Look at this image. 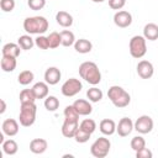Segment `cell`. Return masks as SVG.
<instances>
[{"instance_id":"cell-21","label":"cell","mask_w":158,"mask_h":158,"mask_svg":"<svg viewBox=\"0 0 158 158\" xmlns=\"http://www.w3.org/2000/svg\"><path fill=\"white\" fill-rule=\"evenodd\" d=\"M74 49L80 53V54H86L89 52H91L93 49V43L89 41V40H85V38H79L75 41L74 43Z\"/></svg>"},{"instance_id":"cell-35","label":"cell","mask_w":158,"mask_h":158,"mask_svg":"<svg viewBox=\"0 0 158 158\" xmlns=\"http://www.w3.org/2000/svg\"><path fill=\"white\" fill-rule=\"evenodd\" d=\"M130 144H131V148L135 152H137V151H139V149H142V148L146 147V139L142 136H135L131 139V143Z\"/></svg>"},{"instance_id":"cell-6","label":"cell","mask_w":158,"mask_h":158,"mask_svg":"<svg viewBox=\"0 0 158 158\" xmlns=\"http://www.w3.org/2000/svg\"><path fill=\"white\" fill-rule=\"evenodd\" d=\"M111 148V142L106 137H99L94 141V143L90 147V153L95 158H105Z\"/></svg>"},{"instance_id":"cell-4","label":"cell","mask_w":158,"mask_h":158,"mask_svg":"<svg viewBox=\"0 0 158 158\" xmlns=\"http://www.w3.org/2000/svg\"><path fill=\"white\" fill-rule=\"evenodd\" d=\"M37 106L35 102H22L19 114V122L23 127H30L36 121Z\"/></svg>"},{"instance_id":"cell-2","label":"cell","mask_w":158,"mask_h":158,"mask_svg":"<svg viewBox=\"0 0 158 158\" xmlns=\"http://www.w3.org/2000/svg\"><path fill=\"white\" fill-rule=\"evenodd\" d=\"M23 30L28 35H43L48 30V20L43 16H28L23 20Z\"/></svg>"},{"instance_id":"cell-28","label":"cell","mask_w":158,"mask_h":158,"mask_svg":"<svg viewBox=\"0 0 158 158\" xmlns=\"http://www.w3.org/2000/svg\"><path fill=\"white\" fill-rule=\"evenodd\" d=\"M33 79H35V74L31 70H22L17 77V81L21 85H28L33 81Z\"/></svg>"},{"instance_id":"cell-24","label":"cell","mask_w":158,"mask_h":158,"mask_svg":"<svg viewBox=\"0 0 158 158\" xmlns=\"http://www.w3.org/2000/svg\"><path fill=\"white\" fill-rule=\"evenodd\" d=\"M1 147H2V152L5 154H7V156H15L17 153V151H19V146H17L16 141L11 139V138L4 141L1 143Z\"/></svg>"},{"instance_id":"cell-19","label":"cell","mask_w":158,"mask_h":158,"mask_svg":"<svg viewBox=\"0 0 158 158\" xmlns=\"http://www.w3.org/2000/svg\"><path fill=\"white\" fill-rule=\"evenodd\" d=\"M56 21H57V23L59 26L67 28V27H70L73 25V16L69 12L60 10V11H58L56 14Z\"/></svg>"},{"instance_id":"cell-26","label":"cell","mask_w":158,"mask_h":158,"mask_svg":"<svg viewBox=\"0 0 158 158\" xmlns=\"http://www.w3.org/2000/svg\"><path fill=\"white\" fill-rule=\"evenodd\" d=\"M17 43L21 47V49H23V51H30V49H32L33 46H36L35 44V40L31 37V35L20 36L19 40H17Z\"/></svg>"},{"instance_id":"cell-30","label":"cell","mask_w":158,"mask_h":158,"mask_svg":"<svg viewBox=\"0 0 158 158\" xmlns=\"http://www.w3.org/2000/svg\"><path fill=\"white\" fill-rule=\"evenodd\" d=\"M63 114H64V118H65V120L79 122V116H80V115L78 114V111L75 110V107H74L73 105H68V106H65Z\"/></svg>"},{"instance_id":"cell-38","label":"cell","mask_w":158,"mask_h":158,"mask_svg":"<svg viewBox=\"0 0 158 158\" xmlns=\"http://www.w3.org/2000/svg\"><path fill=\"white\" fill-rule=\"evenodd\" d=\"M15 0H0V7L4 12H11L15 9Z\"/></svg>"},{"instance_id":"cell-7","label":"cell","mask_w":158,"mask_h":158,"mask_svg":"<svg viewBox=\"0 0 158 158\" xmlns=\"http://www.w3.org/2000/svg\"><path fill=\"white\" fill-rule=\"evenodd\" d=\"M81 89H83V84H81V81L79 79H77V78H69V79H67L62 84L60 91H62V94L64 96L72 98V96H75L77 94H79Z\"/></svg>"},{"instance_id":"cell-39","label":"cell","mask_w":158,"mask_h":158,"mask_svg":"<svg viewBox=\"0 0 158 158\" xmlns=\"http://www.w3.org/2000/svg\"><path fill=\"white\" fill-rule=\"evenodd\" d=\"M126 5V0H109V6L112 10H121Z\"/></svg>"},{"instance_id":"cell-27","label":"cell","mask_w":158,"mask_h":158,"mask_svg":"<svg viewBox=\"0 0 158 158\" xmlns=\"http://www.w3.org/2000/svg\"><path fill=\"white\" fill-rule=\"evenodd\" d=\"M102 96H104V94H102L101 89L96 88L95 85H93V88L88 89V91H86V98L89 99L90 102H99L102 99Z\"/></svg>"},{"instance_id":"cell-33","label":"cell","mask_w":158,"mask_h":158,"mask_svg":"<svg viewBox=\"0 0 158 158\" xmlns=\"http://www.w3.org/2000/svg\"><path fill=\"white\" fill-rule=\"evenodd\" d=\"M79 127L83 128L84 131H86V132H89V133L93 135V133L95 132V130H96V122H95L93 118H84V120L80 122Z\"/></svg>"},{"instance_id":"cell-22","label":"cell","mask_w":158,"mask_h":158,"mask_svg":"<svg viewBox=\"0 0 158 158\" xmlns=\"http://www.w3.org/2000/svg\"><path fill=\"white\" fill-rule=\"evenodd\" d=\"M32 90L36 95V99H46L48 96L49 89H48V84L46 81H38L32 86Z\"/></svg>"},{"instance_id":"cell-34","label":"cell","mask_w":158,"mask_h":158,"mask_svg":"<svg viewBox=\"0 0 158 158\" xmlns=\"http://www.w3.org/2000/svg\"><path fill=\"white\" fill-rule=\"evenodd\" d=\"M90 136H91V133H89V132L84 131L83 128L78 127V130H77V132H75V135H74L73 138H74L75 142H78V143H85V142L89 141Z\"/></svg>"},{"instance_id":"cell-9","label":"cell","mask_w":158,"mask_h":158,"mask_svg":"<svg viewBox=\"0 0 158 158\" xmlns=\"http://www.w3.org/2000/svg\"><path fill=\"white\" fill-rule=\"evenodd\" d=\"M114 23L120 28H126L132 23V15L126 10H118L114 15Z\"/></svg>"},{"instance_id":"cell-20","label":"cell","mask_w":158,"mask_h":158,"mask_svg":"<svg viewBox=\"0 0 158 158\" xmlns=\"http://www.w3.org/2000/svg\"><path fill=\"white\" fill-rule=\"evenodd\" d=\"M143 37L148 41H157L158 40V25L149 22L143 27Z\"/></svg>"},{"instance_id":"cell-5","label":"cell","mask_w":158,"mask_h":158,"mask_svg":"<svg viewBox=\"0 0 158 158\" xmlns=\"http://www.w3.org/2000/svg\"><path fill=\"white\" fill-rule=\"evenodd\" d=\"M128 49H130V54L136 58V59H141L142 57L146 56L147 53V40L141 36V35H136L130 40L128 43Z\"/></svg>"},{"instance_id":"cell-25","label":"cell","mask_w":158,"mask_h":158,"mask_svg":"<svg viewBox=\"0 0 158 158\" xmlns=\"http://www.w3.org/2000/svg\"><path fill=\"white\" fill-rule=\"evenodd\" d=\"M59 33H60V38H62V46H64V47L74 46L77 40H75L74 33L70 30H63Z\"/></svg>"},{"instance_id":"cell-29","label":"cell","mask_w":158,"mask_h":158,"mask_svg":"<svg viewBox=\"0 0 158 158\" xmlns=\"http://www.w3.org/2000/svg\"><path fill=\"white\" fill-rule=\"evenodd\" d=\"M44 107L49 112L56 111L59 107V100H58V98H56L54 95H48L44 99Z\"/></svg>"},{"instance_id":"cell-11","label":"cell","mask_w":158,"mask_h":158,"mask_svg":"<svg viewBox=\"0 0 158 158\" xmlns=\"http://www.w3.org/2000/svg\"><path fill=\"white\" fill-rule=\"evenodd\" d=\"M133 130H135L133 122H132V120L130 117H122L118 121V123L116 125V132L121 137H127Z\"/></svg>"},{"instance_id":"cell-17","label":"cell","mask_w":158,"mask_h":158,"mask_svg":"<svg viewBox=\"0 0 158 158\" xmlns=\"http://www.w3.org/2000/svg\"><path fill=\"white\" fill-rule=\"evenodd\" d=\"M99 130L105 136H111L116 132V123L111 118H104L99 123Z\"/></svg>"},{"instance_id":"cell-13","label":"cell","mask_w":158,"mask_h":158,"mask_svg":"<svg viewBox=\"0 0 158 158\" xmlns=\"http://www.w3.org/2000/svg\"><path fill=\"white\" fill-rule=\"evenodd\" d=\"M62 78V73L57 67H48L44 72V81L48 85H56L59 83Z\"/></svg>"},{"instance_id":"cell-1","label":"cell","mask_w":158,"mask_h":158,"mask_svg":"<svg viewBox=\"0 0 158 158\" xmlns=\"http://www.w3.org/2000/svg\"><path fill=\"white\" fill-rule=\"evenodd\" d=\"M79 75L90 85H98L101 81V72L96 63L86 60L79 65Z\"/></svg>"},{"instance_id":"cell-15","label":"cell","mask_w":158,"mask_h":158,"mask_svg":"<svg viewBox=\"0 0 158 158\" xmlns=\"http://www.w3.org/2000/svg\"><path fill=\"white\" fill-rule=\"evenodd\" d=\"M48 142L44 138H33L30 142V151L33 154H42L47 151Z\"/></svg>"},{"instance_id":"cell-12","label":"cell","mask_w":158,"mask_h":158,"mask_svg":"<svg viewBox=\"0 0 158 158\" xmlns=\"http://www.w3.org/2000/svg\"><path fill=\"white\" fill-rule=\"evenodd\" d=\"M1 130L6 136L14 137L19 133L20 126H19V122L15 118H6V120H4L2 125H1Z\"/></svg>"},{"instance_id":"cell-10","label":"cell","mask_w":158,"mask_h":158,"mask_svg":"<svg viewBox=\"0 0 158 158\" xmlns=\"http://www.w3.org/2000/svg\"><path fill=\"white\" fill-rule=\"evenodd\" d=\"M136 70H137L138 77H141L142 79H149L154 74L153 64L149 60H146V59H142V60L138 62V64L136 67Z\"/></svg>"},{"instance_id":"cell-14","label":"cell","mask_w":158,"mask_h":158,"mask_svg":"<svg viewBox=\"0 0 158 158\" xmlns=\"http://www.w3.org/2000/svg\"><path fill=\"white\" fill-rule=\"evenodd\" d=\"M73 106L75 107V110L78 111V114L80 116H88L93 112V106L89 102V100L85 99H78L73 102Z\"/></svg>"},{"instance_id":"cell-16","label":"cell","mask_w":158,"mask_h":158,"mask_svg":"<svg viewBox=\"0 0 158 158\" xmlns=\"http://www.w3.org/2000/svg\"><path fill=\"white\" fill-rule=\"evenodd\" d=\"M79 127V122H75V121H69V120H65L64 118V122L62 125V135L67 138H73L77 130Z\"/></svg>"},{"instance_id":"cell-41","label":"cell","mask_w":158,"mask_h":158,"mask_svg":"<svg viewBox=\"0 0 158 158\" xmlns=\"http://www.w3.org/2000/svg\"><path fill=\"white\" fill-rule=\"evenodd\" d=\"M0 102H1V109H0V114H4L5 111H6V104H5V100H0Z\"/></svg>"},{"instance_id":"cell-37","label":"cell","mask_w":158,"mask_h":158,"mask_svg":"<svg viewBox=\"0 0 158 158\" xmlns=\"http://www.w3.org/2000/svg\"><path fill=\"white\" fill-rule=\"evenodd\" d=\"M27 5L31 10H42L46 6V0H27Z\"/></svg>"},{"instance_id":"cell-32","label":"cell","mask_w":158,"mask_h":158,"mask_svg":"<svg viewBox=\"0 0 158 158\" xmlns=\"http://www.w3.org/2000/svg\"><path fill=\"white\" fill-rule=\"evenodd\" d=\"M48 42H49V48L56 49L62 44V38H60V33L53 31L48 35Z\"/></svg>"},{"instance_id":"cell-23","label":"cell","mask_w":158,"mask_h":158,"mask_svg":"<svg viewBox=\"0 0 158 158\" xmlns=\"http://www.w3.org/2000/svg\"><path fill=\"white\" fill-rule=\"evenodd\" d=\"M16 65H17L16 58L2 56V58H1V69H2L5 73H11V72H14V70L16 69Z\"/></svg>"},{"instance_id":"cell-36","label":"cell","mask_w":158,"mask_h":158,"mask_svg":"<svg viewBox=\"0 0 158 158\" xmlns=\"http://www.w3.org/2000/svg\"><path fill=\"white\" fill-rule=\"evenodd\" d=\"M35 44L40 49H48L49 48V42H48V36L44 35H38L35 38Z\"/></svg>"},{"instance_id":"cell-40","label":"cell","mask_w":158,"mask_h":158,"mask_svg":"<svg viewBox=\"0 0 158 158\" xmlns=\"http://www.w3.org/2000/svg\"><path fill=\"white\" fill-rule=\"evenodd\" d=\"M152 156H153L152 151L146 147L136 152V158H152Z\"/></svg>"},{"instance_id":"cell-3","label":"cell","mask_w":158,"mask_h":158,"mask_svg":"<svg viewBox=\"0 0 158 158\" xmlns=\"http://www.w3.org/2000/svg\"><path fill=\"white\" fill-rule=\"evenodd\" d=\"M107 98L110 99V101L112 102V105L118 109H123L126 106L130 105L131 102V96L130 94L121 86L118 85H112L107 90Z\"/></svg>"},{"instance_id":"cell-31","label":"cell","mask_w":158,"mask_h":158,"mask_svg":"<svg viewBox=\"0 0 158 158\" xmlns=\"http://www.w3.org/2000/svg\"><path fill=\"white\" fill-rule=\"evenodd\" d=\"M20 102L22 104V102H35L37 99H36V95H35V93H33V90H32V88L31 89H23V90H21V93H20Z\"/></svg>"},{"instance_id":"cell-18","label":"cell","mask_w":158,"mask_h":158,"mask_svg":"<svg viewBox=\"0 0 158 158\" xmlns=\"http://www.w3.org/2000/svg\"><path fill=\"white\" fill-rule=\"evenodd\" d=\"M1 53H2V56H6V57L17 58L20 56V53H21V47L19 46V43L9 42V43H6V44L2 46Z\"/></svg>"},{"instance_id":"cell-8","label":"cell","mask_w":158,"mask_h":158,"mask_svg":"<svg viewBox=\"0 0 158 158\" xmlns=\"http://www.w3.org/2000/svg\"><path fill=\"white\" fill-rule=\"evenodd\" d=\"M153 126H154V122H153L152 117L148 116V115H142V116H139V117L133 122L135 130H136L138 133H141V135H146V133L152 132Z\"/></svg>"},{"instance_id":"cell-42","label":"cell","mask_w":158,"mask_h":158,"mask_svg":"<svg viewBox=\"0 0 158 158\" xmlns=\"http://www.w3.org/2000/svg\"><path fill=\"white\" fill-rule=\"evenodd\" d=\"M93 2H104L105 0H91Z\"/></svg>"}]
</instances>
